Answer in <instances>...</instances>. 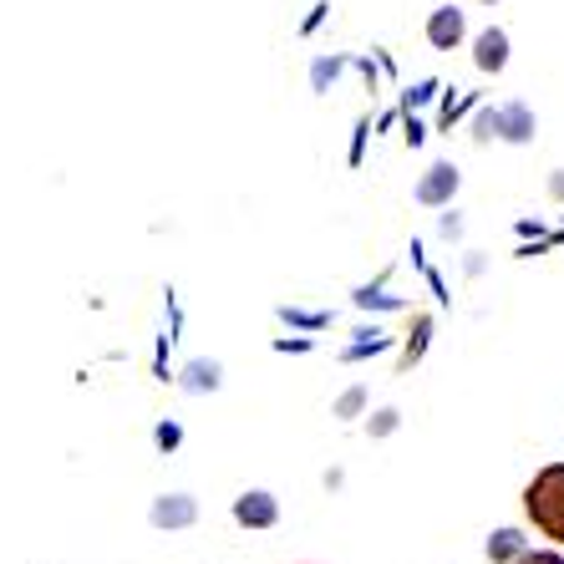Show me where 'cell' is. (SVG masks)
<instances>
[{
  "instance_id": "obj_3",
  "label": "cell",
  "mask_w": 564,
  "mask_h": 564,
  "mask_svg": "<svg viewBox=\"0 0 564 564\" xmlns=\"http://www.w3.org/2000/svg\"><path fill=\"white\" fill-rule=\"evenodd\" d=\"M463 36H468V21H463L458 6H437V11L427 15V41H433L437 52H453Z\"/></svg>"
},
{
  "instance_id": "obj_8",
  "label": "cell",
  "mask_w": 564,
  "mask_h": 564,
  "mask_svg": "<svg viewBox=\"0 0 564 564\" xmlns=\"http://www.w3.org/2000/svg\"><path fill=\"white\" fill-rule=\"evenodd\" d=\"M524 554V534L519 529H499V534L488 539V560L494 564H509V560H519Z\"/></svg>"
},
{
  "instance_id": "obj_12",
  "label": "cell",
  "mask_w": 564,
  "mask_h": 564,
  "mask_svg": "<svg viewBox=\"0 0 564 564\" xmlns=\"http://www.w3.org/2000/svg\"><path fill=\"white\" fill-rule=\"evenodd\" d=\"M478 6H499V0H478Z\"/></svg>"
},
{
  "instance_id": "obj_2",
  "label": "cell",
  "mask_w": 564,
  "mask_h": 564,
  "mask_svg": "<svg viewBox=\"0 0 564 564\" xmlns=\"http://www.w3.org/2000/svg\"><path fill=\"white\" fill-rule=\"evenodd\" d=\"M488 132H499V138H509V143H529V138H534V112H529L524 102L499 107V112H484V118H478V138H488Z\"/></svg>"
},
{
  "instance_id": "obj_11",
  "label": "cell",
  "mask_w": 564,
  "mask_h": 564,
  "mask_svg": "<svg viewBox=\"0 0 564 564\" xmlns=\"http://www.w3.org/2000/svg\"><path fill=\"white\" fill-rule=\"evenodd\" d=\"M285 321H295V326H326V315H295V311H285Z\"/></svg>"
},
{
  "instance_id": "obj_7",
  "label": "cell",
  "mask_w": 564,
  "mask_h": 564,
  "mask_svg": "<svg viewBox=\"0 0 564 564\" xmlns=\"http://www.w3.org/2000/svg\"><path fill=\"white\" fill-rule=\"evenodd\" d=\"M194 499H184V494H169V499L153 503V524L158 529H188L194 524Z\"/></svg>"
},
{
  "instance_id": "obj_1",
  "label": "cell",
  "mask_w": 564,
  "mask_h": 564,
  "mask_svg": "<svg viewBox=\"0 0 564 564\" xmlns=\"http://www.w3.org/2000/svg\"><path fill=\"white\" fill-rule=\"evenodd\" d=\"M524 513L544 539L564 544V463H544L524 488Z\"/></svg>"
},
{
  "instance_id": "obj_10",
  "label": "cell",
  "mask_w": 564,
  "mask_h": 564,
  "mask_svg": "<svg viewBox=\"0 0 564 564\" xmlns=\"http://www.w3.org/2000/svg\"><path fill=\"white\" fill-rule=\"evenodd\" d=\"M361 402H367V392L356 387V392H346V397H341V408H336V412H341V417H356V412H361Z\"/></svg>"
},
{
  "instance_id": "obj_6",
  "label": "cell",
  "mask_w": 564,
  "mask_h": 564,
  "mask_svg": "<svg viewBox=\"0 0 564 564\" xmlns=\"http://www.w3.org/2000/svg\"><path fill=\"white\" fill-rule=\"evenodd\" d=\"M235 519L245 529H275V519H280V503L270 499V494H245V499H235Z\"/></svg>"
},
{
  "instance_id": "obj_4",
  "label": "cell",
  "mask_w": 564,
  "mask_h": 564,
  "mask_svg": "<svg viewBox=\"0 0 564 564\" xmlns=\"http://www.w3.org/2000/svg\"><path fill=\"white\" fill-rule=\"evenodd\" d=\"M473 62H478V72H503V66H509V31L503 26L478 31V41H473Z\"/></svg>"
},
{
  "instance_id": "obj_5",
  "label": "cell",
  "mask_w": 564,
  "mask_h": 564,
  "mask_svg": "<svg viewBox=\"0 0 564 564\" xmlns=\"http://www.w3.org/2000/svg\"><path fill=\"white\" fill-rule=\"evenodd\" d=\"M453 194H458V169H453V163H433V169H427V178L417 184V204L437 209V204H447Z\"/></svg>"
},
{
  "instance_id": "obj_9",
  "label": "cell",
  "mask_w": 564,
  "mask_h": 564,
  "mask_svg": "<svg viewBox=\"0 0 564 564\" xmlns=\"http://www.w3.org/2000/svg\"><path fill=\"white\" fill-rule=\"evenodd\" d=\"M513 564H564V554L560 550H524Z\"/></svg>"
}]
</instances>
